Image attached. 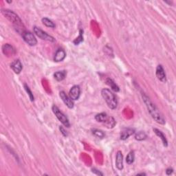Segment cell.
I'll return each mask as SVG.
<instances>
[{
    "label": "cell",
    "instance_id": "obj_1",
    "mask_svg": "<svg viewBox=\"0 0 176 176\" xmlns=\"http://www.w3.org/2000/svg\"><path fill=\"white\" fill-rule=\"evenodd\" d=\"M142 99L144 101L145 104L146 105L147 110L149 112L151 117L153 118V120H155L156 123L160 124H165V120L162 116V113L160 112L158 108L154 105L152 101H151L149 98L147 96H146L145 94H142Z\"/></svg>",
    "mask_w": 176,
    "mask_h": 176
},
{
    "label": "cell",
    "instance_id": "obj_2",
    "mask_svg": "<svg viewBox=\"0 0 176 176\" xmlns=\"http://www.w3.org/2000/svg\"><path fill=\"white\" fill-rule=\"evenodd\" d=\"M101 95L106 102L107 106L110 109L115 110L117 107L118 100L112 91L108 90V89H102L101 91Z\"/></svg>",
    "mask_w": 176,
    "mask_h": 176
},
{
    "label": "cell",
    "instance_id": "obj_3",
    "mask_svg": "<svg viewBox=\"0 0 176 176\" xmlns=\"http://www.w3.org/2000/svg\"><path fill=\"white\" fill-rule=\"evenodd\" d=\"M95 119L99 122L104 124V125L109 129H112L116 125V120L112 116H108L106 113L102 112L98 113L95 116Z\"/></svg>",
    "mask_w": 176,
    "mask_h": 176
},
{
    "label": "cell",
    "instance_id": "obj_4",
    "mask_svg": "<svg viewBox=\"0 0 176 176\" xmlns=\"http://www.w3.org/2000/svg\"><path fill=\"white\" fill-rule=\"evenodd\" d=\"M52 110L53 113H55V115L56 116V118L59 119V120L60 121L65 127H70V123L69 122L68 118H67V116L59 109L58 107H56V105H53Z\"/></svg>",
    "mask_w": 176,
    "mask_h": 176
},
{
    "label": "cell",
    "instance_id": "obj_5",
    "mask_svg": "<svg viewBox=\"0 0 176 176\" xmlns=\"http://www.w3.org/2000/svg\"><path fill=\"white\" fill-rule=\"evenodd\" d=\"M2 13H3L4 15L8 19V20L12 21V22L15 24L17 27H20V26L23 25L21 19L19 17L18 15H16L14 12H13L12 10H2Z\"/></svg>",
    "mask_w": 176,
    "mask_h": 176
},
{
    "label": "cell",
    "instance_id": "obj_6",
    "mask_svg": "<svg viewBox=\"0 0 176 176\" xmlns=\"http://www.w3.org/2000/svg\"><path fill=\"white\" fill-rule=\"evenodd\" d=\"M33 31L34 32V34H36L38 37L40 38L41 39L47 41H50V42H55V38L51 36V35L48 34L47 32L43 31L41 29L37 28V26L34 27Z\"/></svg>",
    "mask_w": 176,
    "mask_h": 176
},
{
    "label": "cell",
    "instance_id": "obj_7",
    "mask_svg": "<svg viewBox=\"0 0 176 176\" xmlns=\"http://www.w3.org/2000/svg\"><path fill=\"white\" fill-rule=\"evenodd\" d=\"M22 37L23 40L31 46H34V45H37V40L32 32L29 31L23 32L22 34Z\"/></svg>",
    "mask_w": 176,
    "mask_h": 176
},
{
    "label": "cell",
    "instance_id": "obj_8",
    "mask_svg": "<svg viewBox=\"0 0 176 176\" xmlns=\"http://www.w3.org/2000/svg\"><path fill=\"white\" fill-rule=\"evenodd\" d=\"M81 96V88L78 85H74L70 89L69 96L72 101H77Z\"/></svg>",
    "mask_w": 176,
    "mask_h": 176
},
{
    "label": "cell",
    "instance_id": "obj_9",
    "mask_svg": "<svg viewBox=\"0 0 176 176\" xmlns=\"http://www.w3.org/2000/svg\"><path fill=\"white\" fill-rule=\"evenodd\" d=\"M59 94H60L61 99H62V101H63L65 105H66L67 107L70 108V109H72V108L74 107V102H73L71 98L67 96L66 93L63 91L60 92Z\"/></svg>",
    "mask_w": 176,
    "mask_h": 176
},
{
    "label": "cell",
    "instance_id": "obj_10",
    "mask_svg": "<svg viewBox=\"0 0 176 176\" xmlns=\"http://www.w3.org/2000/svg\"><path fill=\"white\" fill-rule=\"evenodd\" d=\"M156 74L159 81H160L162 83L166 82V81H167L166 73H165L163 67H162L161 65H158V66H157Z\"/></svg>",
    "mask_w": 176,
    "mask_h": 176
},
{
    "label": "cell",
    "instance_id": "obj_11",
    "mask_svg": "<svg viewBox=\"0 0 176 176\" xmlns=\"http://www.w3.org/2000/svg\"><path fill=\"white\" fill-rule=\"evenodd\" d=\"M10 67H11L12 70L14 71L15 74H20L21 72V70L23 69L22 63H21V61L17 59V60H15L12 62V63L10 64Z\"/></svg>",
    "mask_w": 176,
    "mask_h": 176
},
{
    "label": "cell",
    "instance_id": "obj_12",
    "mask_svg": "<svg viewBox=\"0 0 176 176\" xmlns=\"http://www.w3.org/2000/svg\"><path fill=\"white\" fill-rule=\"evenodd\" d=\"M116 166L118 170L123 169V156L120 151H118L116 157Z\"/></svg>",
    "mask_w": 176,
    "mask_h": 176
},
{
    "label": "cell",
    "instance_id": "obj_13",
    "mask_svg": "<svg viewBox=\"0 0 176 176\" xmlns=\"http://www.w3.org/2000/svg\"><path fill=\"white\" fill-rule=\"evenodd\" d=\"M66 56V53L63 49H58L54 56V61L55 62H60L63 61Z\"/></svg>",
    "mask_w": 176,
    "mask_h": 176
},
{
    "label": "cell",
    "instance_id": "obj_14",
    "mask_svg": "<svg viewBox=\"0 0 176 176\" xmlns=\"http://www.w3.org/2000/svg\"><path fill=\"white\" fill-rule=\"evenodd\" d=\"M2 51L5 55L12 56L15 54V50L12 45L9 44H5L2 47Z\"/></svg>",
    "mask_w": 176,
    "mask_h": 176
},
{
    "label": "cell",
    "instance_id": "obj_15",
    "mask_svg": "<svg viewBox=\"0 0 176 176\" xmlns=\"http://www.w3.org/2000/svg\"><path fill=\"white\" fill-rule=\"evenodd\" d=\"M135 130L133 129H124L120 134V139L124 140L128 138L129 136H131L132 134H134Z\"/></svg>",
    "mask_w": 176,
    "mask_h": 176
},
{
    "label": "cell",
    "instance_id": "obj_16",
    "mask_svg": "<svg viewBox=\"0 0 176 176\" xmlns=\"http://www.w3.org/2000/svg\"><path fill=\"white\" fill-rule=\"evenodd\" d=\"M66 71L63 70V71H58L55 72V74H54V77H55V79L57 81H61L65 79V78L66 77Z\"/></svg>",
    "mask_w": 176,
    "mask_h": 176
},
{
    "label": "cell",
    "instance_id": "obj_17",
    "mask_svg": "<svg viewBox=\"0 0 176 176\" xmlns=\"http://www.w3.org/2000/svg\"><path fill=\"white\" fill-rule=\"evenodd\" d=\"M153 131L155 132V134L157 135V136L160 138L164 147H167L168 142H167V140L166 138V137H165V136L164 135V134L162 133L161 131H160V130L158 129H153Z\"/></svg>",
    "mask_w": 176,
    "mask_h": 176
},
{
    "label": "cell",
    "instance_id": "obj_18",
    "mask_svg": "<svg viewBox=\"0 0 176 176\" xmlns=\"http://www.w3.org/2000/svg\"><path fill=\"white\" fill-rule=\"evenodd\" d=\"M106 83L107 85L110 87L111 89H112L113 91L119 92V90H120L118 86L116 85L114 81H113L112 79H111V78H107V79L106 80Z\"/></svg>",
    "mask_w": 176,
    "mask_h": 176
},
{
    "label": "cell",
    "instance_id": "obj_19",
    "mask_svg": "<svg viewBox=\"0 0 176 176\" xmlns=\"http://www.w3.org/2000/svg\"><path fill=\"white\" fill-rule=\"evenodd\" d=\"M135 160V155L133 151H130L128 153V155L126 157V162L128 164H131L134 162Z\"/></svg>",
    "mask_w": 176,
    "mask_h": 176
},
{
    "label": "cell",
    "instance_id": "obj_20",
    "mask_svg": "<svg viewBox=\"0 0 176 176\" xmlns=\"http://www.w3.org/2000/svg\"><path fill=\"white\" fill-rule=\"evenodd\" d=\"M41 21H42V23L43 25H45V26L49 27V28H55V24L54 23L50 20H49V19L45 17V18H43Z\"/></svg>",
    "mask_w": 176,
    "mask_h": 176
},
{
    "label": "cell",
    "instance_id": "obj_21",
    "mask_svg": "<svg viewBox=\"0 0 176 176\" xmlns=\"http://www.w3.org/2000/svg\"><path fill=\"white\" fill-rule=\"evenodd\" d=\"M135 138L137 140H139V141H141V140H145L147 138V135L143 131H139L136 134L135 136Z\"/></svg>",
    "mask_w": 176,
    "mask_h": 176
},
{
    "label": "cell",
    "instance_id": "obj_22",
    "mask_svg": "<svg viewBox=\"0 0 176 176\" xmlns=\"http://www.w3.org/2000/svg\"><path fill=\"white\" fill-rule=\"evenodd\" d=\"M92 134L94 136L100 138H102L105 137V134L103 133V131H101V130L94 129H92Z\"/></svg>",
    "mask_w": 176,
    "mask_h": 176
},
{
    "label": "cell",
    "instance_id": "obj_23",
    "mask_svg": "<svg viewBox=\"0 0 176 176\" xmlns=\"http://www.w3.org/2000/svg\"><path fill=\"white\" fill-rule=\"evenodd\" d=\"M24 88H25L26 92L28 93V96H29V97H30V99H31V101H34V96H33V94H32L31 90H30L29 87H28V85H27L26 84H24Z\"/></svg>",
    "mask_w": 176,
    "mask_h": 176
},
{
    "label": "cell",
    "instance_id": "obj_24",
    "mask_svg": "<svg viewBox=\"0 0 176 176\" xmlns=\"http://www.w3.org/2000/svg\"><path fill=\"white\" fill-rule=\"evenodd\" d=\"M82 32L83 31H81V30H80V34H79V36H78V38H77L74 41V43L75 45H78V43H81V41H83V35H82Z\"/></svg>",
    "mask_w": 176,
    "mask_h": 176
},
{
    "label": "cell",
    "instance_id": "obj_25",
    "mask_svg": "<svg viewBox=\"0 0 176 176\" xmlns=\"http://www.w3.org/2000/svg\"><path fill=\"white\" fill-rule=\"evenodd\" d=\"M92 173H94V174H96V175H103V173H101L100 171L99 170H97L96 169H92Z\"/></svg>",
    "mask_w": 176,
    "mask_h": 176
},
{
    "label": "cell",
    "instance_id": "obj_26",
    "mask_svg": "<svg viewBox=\"0 0 176 176\" xmlns=\"http://www.w3.org/2000/svg\"><path fill=\"white\" fill-rule=\"evenodd\" d=\"M59 129H60L61 132L62 134H63L64 136H67V131H66V130H65V129L63 128V127H62V126H60V127H59Z\"/></svg>",
    "mask_w": 176,
    "mask_h": 176
},
{
    "label": "cell",
    "instance_id": "obj_27",
    "mask_svg": "<svg viewBox=\"0 0 176 176\" xmlns=\"http://www.w3.org/2000/svg\"><path fill=\"white\" fill-rule=\"evenodd\" d=\"M173 172V169L172 168H168V169L166 170V174L167 175H170L171 174H172Z\"/></svg>",
    "mask_w": 176,
    "mask_h": 176
},
{
    "label": "cell",
    "instance_id": "obj_28",
    "mask_svg": "<svg viewBox=\"0 0 176 176\" xmlns=\"http://www.w3.org/2000/svg\"><path fill=\"white\" fill-rule=\"evenodd\" d=\"M137 175H146V173H138Z\"/></svg>",
    "mask_w": 176,
    "mask_h": 176
}]
</instances>
